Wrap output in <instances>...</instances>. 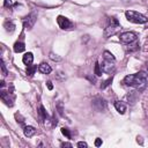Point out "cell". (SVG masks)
Wrapping results in <instances>:
<instances>
[{"label": "cell", "instance_id": "cell-1", "mask_svg": "<svg viewBox=\"0 0 148 148\" xmlns=\"http://www.w3.org/2000/svg\"><path fill=\"white\" fill-rule=\"evenodd\" d=\"M123 83L127 87H134L138 90H142L147 84V73L143 71H140L139 73L126 75L123 80Z\"/></svg>", "mask_w": 148, "mask_h": 148}, {"label": "cell", "instance_id": "cell-2", "mask_svg": "<svg viewBox=\"0 0 148 148\" xmlns=\"http://www.w3.org/2000/svg\"><path fill=\"white\" fill-rule=\"evenodd\" d=\"M114 62H116V58L113 57V54L109 51H104L103 52V61L101 65L102 71L106 74H111L114 69Z\"/></svg>", "mask_w": 148, "mask_h": 148}, {"label": "cell", "instance_id": "cell-3", "mask_svg": "<svg viewBox=\"0 0 148 148\" xmlns=\"http://www.w3.org/2000/svg\"><path fill=\"white\" fill-rule=\"evenodd\" d=\"M125 15H126V18L130 22H132V23L143 24V23H146L148 21V18L145 15H142V14L135 12V10H126L125 12Z\"/></svg>", "mask_w": 148, "mask_h": 148}, {"label": "cell", "instance_id": "cell-4", "mask_svg": "<svg viewBox=\"0 0 148 148\" xmlns=\"http://www.w3.org/2000/svg\"><path fill=\"white\" fill-rule=\"evenodd\" d=\"M119 28H120L119 21H118L114 16L109 17V20H108V25H106V28H105V30H104V37L108 38L109 36L116 34V31H117Z\"/></svg>", "mask_w": 148, "mask_h": 148}, {"label": "cell", "instance_id": "cell-5", "mask_svg": "<svg viewBox=\"0 0 148 148\" xmlns=\"http://www.w3.org/2000/svg\"><path fill=\"white\" fill-rule=\"evenodd\" d=\"M0 97H1L2 102H3L7 106L12 108V106L14 105L15 96L13 95V92H12V91H6V90H3V88H2V89H1V91H0Z\"/></svg>", "mask_w": 148, "mask_h": 148}, {"label": "cell", "instance_id": "cell-6", "mask_svg": "<svg viewBox=\"0 0 148 148\" xmlns=\"http://www.w3.org/2000/svg\"><path fill=\"white\" fill-rule=\"evenodd\" d=\"M119 39H120L121 43L131 44V43H134L135 40H138V36H136L135 32H132V31H125V32L120 34Z\"/></svg>", "mask_w": 148, "mask_h": 148}, {"label": "cell", "instance_id": "cell-7", "mask_svg": "<svg viewBox=\"0 0 148 148\" xmlns=\"http://www.w3.org/2000/svg\"><path fill=\"white\" fill-rule=\"evenodd\" d=\"M36 20H37V15L36 13H30L28 14L27 16H24L22 18V23H23V27L25 29H31L34 27V24L36 23Z\"/></svg>", "mask_w": 148, "mask_h": 148}, {"label": "cell", "instance_id": "cell-8", "mask_svg": "<svg viewBox=\"0 0 148 148\" xmlns=\"http://www.w3.org/2000/svg\"><path fill=\"white\" fill-rule=\"evenodd\" d=\"M57 22H58V25L60 27V29H62V30H68L73 27V23L71 22V20L62 15H59L57 17Z\"/></svg>", "mask_w": 148, "mask_h": 148}, {"label": "cell", "instance_id": "cell-9", "mask_svg": "<svg viewBox=\"0 0 148 148\" xmlns=\"http://www.w3.org/2000/svg\"><path fill=\"white\" fill-rule=\"evenodd\" d=\"M92 105H94V108H95L97 111H103V110L105 109L106 103H105V101H104L102 97H95V98L92 99Z\"/></svg>", "mask_w": 148, "mask_h": 148}, {"label": "cell", "instance_id": "cell-10", "mask_svg": "<svg viewBox=\"0 0 148 148\" xmlns=\"http://www.w3.org/2000/svg\"><path fill=\"white\" fill-rule=\"evenodd\" d=\"M38 71L42 73V74H50L52 72V68L51 66L47 64V62H42L39 66H38Z\"/></svg>", "mask_w": 148, "mask_h": 148}, {"label": "cell", "instance_id": "cell-11", "mask_svg": "<svg viewBox=\"0 0 148 148\" xmlns=\"http://www.w3.org/2000/svg\"><path fill=\"white\" fill-rule=\"evenodd\" d=\"M114 108H116V110H117L120 114H124V113L126 112V105H125V103H123V102H120V101H116V102H114Z\"/></svg>", "mask_w": 148, "mask_h": 148}, {"label": "cell", "instance_id": "cell-12", "mask_svg": "<svg viewBox=\"0 0 148 148\" xmlns=\"http://www.w3.org/2000/svg\"><path fill=\"white\" fill-rule=\"evenodd\" d=\"M23 133H24V135H25V136L31 138L32 135H35L36 130H35V127H34V126H24V127H23Z\"/></svg>", "mask_w": 148, "mask_h": 148}, {"label": "cell", "instance_id": "cell-13", "mask_svg": "<svg viewBox=\"0 0 148 148\" xmlns=\"http://www.w3.org/2000/svg\"><path fill=\"white\" fill-rule=\"evenodd\" d=\"M22 61H23L27 66L31 65V64H32V61H34V56H32V53H31V52L25 53V54L23 56V58H22Z\"/></svg>", "mask_w": 148, "mask_h": 148}, {"label": "cell", "instance_id": "cell-14", "mask_svg": "<svg viewBox=\"0 0 148 148\" xmlns=\"http://www.w3.org/2000/svg\"><path fill=\"white\" fill-rule=\"evenodd\" d=\"M3 27H5L6 31H8V32H13V31L15 30V24H14V22L10 21V20H6L5 23H3Z\"/></svg>", "mask_w": 148, "mask_h": 148}, {"label": "cell", "instance_id": "cell-15", "mask_svg": "<svg viewBox=\"0 0 148 148\" xmlns=\"http://www.w3.org/2000/svg\"><path fill=\"white\" fill-rule=\"evenodd\" d=\"M24 49H25V45H24V43H23V42H16V43L14 44V51H15L16 53L23 52V51H24Z\"/></svg>", "mask_w": 148, "mask_h": 148}, {"label": "cell", "instance_id": "cell-16", "mask_svg": "<svg viewBox=\"0 0 148 148\" xmlns=\"http://www.w3.org/2000/svg\"><path fill=\"white\" fill-rule=\"evenodd\" d=\"M38 113H39V116H40V118H42L43 120H47L49 114H47V112H46V110H45V108H44L43 105H39V111H38Z\"/></svg>", "mask_w": 148, "mask_h": 148}, {"label": "cell", "instance_id": "cell-17", "mask_svg": "<svg viewBox=\"0 0 148 148\" xmlns=\"http://www.w3.org/2000/svg\"><path fill=\"white\" fill-rule=\"evenodd\" d=\"M36 69H37V66L36 65H29L28 67H27V75L28 76H32L34 74H35V72H36Z\"/></svg>", "mask_w": 148, "mask_h": 148}, {"label": "cell", "instance_id": "cell-18", "mask_svg": "<svg viewBox=\"0 0 148 148\" xmlns=\"http://www.w3.org/2000/svg\"><path fill=\"white\" fill-rule=\"evenodd\" d=\"M136 91H132V92H130L128 95H126V99H128V102H131L132 104L136 101Z\"/></svg>", "mask_w": 148, "mask_h": 148}, {"label": "cell", "instance_id": "cell-19", "mask_svg": "<svg viewBox=\"0 0 148 148\" xmlns=\"http://www.w3.org/2000/svg\"><path fill=\"white\" fill-rule=\"evenodd\" d=\"M131 44H132V43H131ZM136 50H139V42H138V40H135L134 44H132L131 46L127 47V51H130V52H133V51H136Z\"/></svg>", "mask_w": 148, "mask_h": 148}, {"label": "cell", "instance_id": "cell-20", "mask_svg": "<svg viewBox=\"0 0 148 148\" xmlns=\"http://www.w3.org/2000/svg\"><path fill=\"white\" fill-rule=\"evenodd\" d=\"M102 68H101V65H99V62L98 61H96L95 62V74L97 75V76H101L102 75Z\"/></svg>", "mask_w": 148, "mask_h": 148}, {"label": "cell", "instance_id": "cell-21", "mask_svg": "<svg viewBox=\"0 0 148 148\" xmlns=\"http://www.w3.org/2000/svg\"><path fill=\"white\" fill-rule=\"evenodd\" d=\"M1 72H2V75L3 76H7L8 75V71H7V68H6V64H5V61H3V59H1Z\"/></svg>", "mask_w": 148, "mask_h": 148}, {"label": "cell", "instance_id": "cell-22", "mask_svg": "<svg viewBox=\"0 0 148 148\" xmlns=\"http://www.w3.org/2000/svg\"><path fill=\"white\" fill-rule=\"evenodd\" d=\"M61 133H62L67 139H71V138H72V134H71L69 130H68V128H66V127H62V128H61Z\"/></svg>", "mask_w": 148, "mask_h": 148}, {"label": "cell", "instance_id": "cell-23", "mask_svg": "<svg viewBox=\"0 0 148 148\" xmlns=\"http://www.w3.org/2000/svg\"><path fill=\"white\" fill-rule=\"evenodd\" d=\"M50 59L53 60V61H60V60H61V58H60L58 54L53 53V52H50Z\"/></svg>", "mask_w": 148, "mask_h": 148}, {"label": "cell", "instance_id": "cell-24", "mask_svg": "<svg viewBox=\"0 0 148 148\" xmlns=\"http://www.w3.org/2000/svg\"><path fill=\"white\" fill-rule=\"evenodd\" d=\"M111 82H112V76H111V77H109L108 80H105V81H104V82L101 84V89H104V88H106L108 86H110V83H111Z\"/></svg>", "mask_w": 148, "mask_h": 148}, {"label": "cell", "instance_id": "cell-25", "mask_svg": "<svg viewBox=\"0 0 148 148\" xmlns=\"http://www.w3.org/2000/svg\"><path fill=\"white\" fill-rule=\"evenodd\" d=\"M15 118H16V121H17L18 124L23 125V123H24V118H23L20 113H15Z\"/></svg>", "mask_w": 148, "mask_h": 148}, {"label": "cell", "instance_id": "cell-26", "mask_svg": "<svg viewBox=\"0 0 148 148\" xmlns=\"http://www.w3.org/2000/svg\"><path fill=\"white\" fill-rule=\"evenodd\" d=\"M3 6H5L6 8H12V6H13V0H5Z\"/></svg>", "mask_w": 148, "mask_h": 148}, {"label": "cell", "instance_id": "cell-27", "mask_svg": "<svg viewBox=\"0 0 148 148\" xmlns=\"http://www.w3.org/2000/svg\"><path fill=\"white\" fill-rule=\"evenodd\" d=\"M77 147H79V148H87L88 145H87V142H84V141H80V142H77Z\"/></svg>", "mask_w": 148, "mask_h": 148}, {"label": "cell", "instance_id": "cell-28", "mask_svg": "<svg viewBox=\"0 0 148 148\" xmlns=\"http://www.w3.org/2000/svg\"><path fill=\"white\" fill-rule=\"evenodd\" d=\"M57 109H58V111H59L60 116H62V103H61V102H60V103H58V105H57Z\"/></svg>", "mask_w": 148, "mask_h": 148}, {"label": "cell", "instance_id": "cell-29", "mask_svg": "<svg viewBox=\"0 0 148 148\" xmlns=\"http://www.w3.org/2000/svg\"><path fill=\"white\" fill-rule=\"evenodd\" d=\"M101 145H102V139L97 138V139L95 140V146H96V147H99Z\"/></svg>", "mask_w": 148, "mask_h": 148}, {"label": "cell", "instance_id": "cell-30", "mask_svg": "<svg viewBox=\"0 0 148 148\" xmlns=\"http://www.w3.org/2000/svg\"><path fill=\"white\" fill-rule=\"evenodd\" d=\"M46 84H47V88H49L50 90H52V89H53V86H52V82H51V81H47V82H46Z\"/></svg>", "mask_w": 148, "mask_h": 148}, {"label": "cell", "instance_id": "cell-31", "mask_svg": "<svg viewBox=\"0 0 148 148\" xmlns=\"http://www.w3.org/2000/svg\"><path fill=\"white\" fill-rule=\"evenodd\" d=\"M61 147H72V143H69V142H62L61 143Z\"/></svg>", "mask_w": 148, "mask_h": 148}, {"label": "cell", "instance_id": "cell-32", "mask_svg": "<svg viewBox=\"0 0 148 148\" xmlns=\"http://www.w3.org/2000/svg\"><path fill=\"white\" fill-rule=\"evenodd\" d=\"M136 141H138V143H140V145H142V143H143V141H142V138H141V136H138V138H136Z\"/></svg>", "mask_w": 148, "mask_h": 148}, {"label": "cell", "instance_id": "cell-33", "mask_svg": "<svg viewBox=\"0 0 148 148\" xmlns=\"http://www.w3.org/2000/svg\"><path fill=\"white\" fill-rule=\"evenodd\" d=\"M0 86H1V88H3V87H5V81H3V80L0 82Z\"/></svg>", "mask_w": 148, "mask_h": 148}, {"label": "cell", "instance_id": "cell-34", "mask_svg": "<svg viewBox=\"0 0 148 148\" xmlns=\"http://www.w3.org/2000/svg\"><path fill=\"white\" fill-rule=\"evenodd\" d=\"M121 1H124V2H127V1H131V0H121Z\"/></svg>", "mask_w": 148, "mask_h": 148}, {"label": "cell", "instance_id": "cell-35", "mask_svg": "<svg viewBox=\"0 0 148 148\" xmlns=\"http://www.w3.org/2000/svg\"><path fill=\"white\" fill-rule=\"evenodd\" d=\"M147 69H148V64H147Z\"/></svg>", "mask_w": 148, "mask_h": 148}, {"label": "cell", "instance_id": "cell-36", "mask_svg": "<svg viewBox=\"0 0 148 148\" xmlns=\"http://www.w3.org/2000/svg\"><path fill=\"white\" fill-rule=\"evenodd\" d=\"M62 1H67V0H62Z\"/></svg>", "mask_w": 148, "mask_h": 148}]
</instances>
